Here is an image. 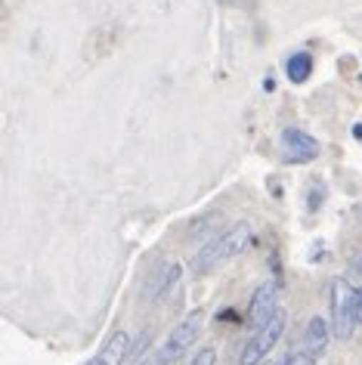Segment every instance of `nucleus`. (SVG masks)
<instances>
[{"label": "nucleus", "mask_w": 362, "mask_h": 365, "mask_svg": "<svg viewBox=\"0 0 362 365\" xmlns=\"http://www.w3.org/2000/svg\"><path fill=\"white\" fill-rule=\"evenodd\" d=\"M189 365H217V350H214V346H202L198 356Z\"/></svg>", "instance_id": "nucleus-12"}, {"label": "nucleus", "mask_w": 362, "mask_h": 365, "mask_svg": "<svg viewBox=\"0 0 362 365\" xmlns=\"http://www.w3.org/2000/svg\"><path fill=\"white\" fill-rule=\"evenodd\" d=\"M248 245H251V226L248 223H232L229 230L217 232L214 239L195 254L192 269L195 272H211L214 267H220V263L239 257V254L245 251Z\"/></svg>", "instance_id": "nucleus-1"}, {"label": "nucleus", "mask_w": 362, "mask_h": 365, "mask_svg": "<svg viewBox=\"0 0 362 365\" xmlns=\"http://www.w3.org/2000/svg\"><path fill=\"white\" fill-rule=\"evenodd\" d=\"M285 322H288V316H285V309L279 307L276 313L269 316L267 322L260 325L257 331L248 337L245 350H242V356H239V365H260V362H264L267 356L273 353V346L279 344V337H282V331H285Z\"/></svg>", "instance_id": "nucleus-3"}, {"label": "nucleus", "mask_w": 362, "mask_h": 365, "mask_svg": "<svg viewBox=\"0 0 362 365\" xmlns=\"http://www.w3.org/2000/svg\"><path fill=\"white\" fill-rule=\"evenodd\" d=\"M331 334H334V328L329 325V319H322V316H313L310 322H306V331H304V350L310 353V356H319L329 350V341H331Z\"/></svg>", "instance_id": "nucleus-8"}, {"label": "nucleus", "mask_w": 362, "mask_h": 365, "mask_svg": "<svg viewBox=\"0 0 362 365\" xmlns=\"http://www.w3.org/2000/svg\"><path fill=\"white\" fill-rule=\"evenodd\" d=\"M180 276H183V267H180V263H165V267H161V272L155 276V282H152V300L167 297L170 291L177 288Z\"/></svg>", "instance_id": "nucleus-9"}, {"label": "nucleus", "mask_w": 362, "mask_h": 365, "mask_svg": "<svg viewBox=\"0 0 362 365\" xmlns=\"http://www.w3.org/2000/svg\"><path fill=\"white\" fill-rule=\"evenodd\" d=\"M282 152H285V161L306 164L319 155V143H316L310 133L297 130V127H288V130H282Z\"/></svg>", "instance_id": "nucleus-6"}, {"label": "nucleus", "mask_w": 362, "mask_h": 365, "mask_svg": "<svg viewBox=\"0 0 362 365\" xmlns=\"http://www.w3.org/2000/svg\"><path fill=\"white\" fill-rule=\"evenodd\" d=\"M279 309V282H260V285L254 288V294H251V304H248V319L251 325L260 328L267 322L269 316H273Z\"/></svg>", "instance_id": "nucleus-5"}, {"label": "nucleus", "mask_w": 362, "mask_h": 365, "mask_svg": "<svg viewBox=\"0 0 362 365\" xmlns=\"http://www.w3.org/2000/svg\"><path fill=\"white\" fill-rule=\"evenodd\" d=\"M279 365H316V356H310L306 350H294V353H288Z\"/></svg>", "instance_id": "nucleus-11"}, {"label": "nucleus", "mask_w": 362, "mask_h": 365, "mask_svg": "<svg viewBox=\"0 0 362 365\" xmlns=\"http://www.w3.org/2000/svg\"><path fill=\"white\" fill-rule=\"evenodd\" d=\"M202 328H205V316L202 313H189L183 322H180L174 331L165 337V344L152 353V359H146L143 365H170V362H177L186 350H192V344L198 341Z\"/></svg>", "instance_id": "nucleus-2"}, {"label": "nucleus", "mask_w": 362, "mask_h": 365, "mask_svg": "<svg viewBox=\"0 0 362 365\" xmlns=\"http://www.w3.org/2000/svg\"><path fill=\"white\" fill-rule=\"evenodd\" d=\"M285 75L291 84H306L313 75V56L310 53H294V56L285 62Z\"/></svg>", "instance_id": "nucleus-10"}, {"label": "nucleus", "mask_w": 362, "mask_h": 365, "mask_svg": "<svg viewBox=\"0 0 362 365\" xmlns=\"http://www.w3.org/2000/svg\"><path fill=\"white\" fill-rule=\"evenodd\" d=\"M130 344H133V341H130L128 331H115V334L105 341L103 350H99L87 365H124V359L130 356Z\"/></svg>", "instance_id": "nucleus-7"}, {"label": "nucleus", "mask_w": 362, "mask_h": 365, "mask_svg": "<svg viewBox=\"0 0 362 365\" xmlns=\"http://www.w3.org/2000/svg\"><path fill=\"white\" fill-rule=\"evenodd\" d=\"M331 309H334V337L347 341L356 328V309H353V288L347 285L343 279H334L331 282Z\"/></svg>", "instance_id": "nucleus-4"}, {"label": "nucleus", "mask_w": 362, "mask_h": 365, "mask_svg": "<svg viewBox=\"0 0 362 365\" xmlns=\"http://www.w3.org/2000/svg\"><path fill=\"white\" fill-rule=\"evenodd\" d=\"M353 309H356V325H362V285L353 288Z\"/></svg>", "instance_id": "nucleus-13"}]
</instances>
